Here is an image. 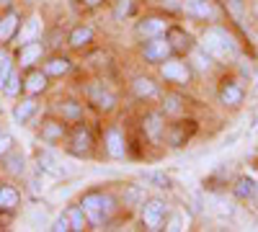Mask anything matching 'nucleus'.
Returning a JSON list of instances; mask_svg holds the SVG:
<instances>
[{"mask_svg":"<svg viewBox=\"0 0 258 232\" xmlns=\"http://www.w3.org/2000/svg\"><path fill=\"white\" fill-rule=\"evenodd\" d=\"M199 47H202L212 59L225 62V65H227V62H235V59H238V54H240L235 36H232L227 29H222V26H209V29H204Z\"/></svg>","mask_w":258,"mask_h":232,"instance_id":"1","label":"nucleus"},{"mask_svg":"<svg viewBox=\"0 0 258 232\" xmlns=\"http://www.w3.org/2000/svg\"><path fill=\"white\" fill-rule=\"evenodd\" d=\"M83 214H88V219L93 222V224H103L106 219H109V214H111V199L106 196V194H88V196H83Z\"/></svg>","mask_w":258,"mask_h":232,"instance_id":"2","label":"nucleus"},{"mask_svg":"<svg viewBox=\"0 0 258 232\" xmlns=\"http://www.w3.org/2000/svg\"><path fill=\"white\" fill-rule=\"evenodd\" d=\"M165 217H168V206H165V201H160V199H150V201L142 204V222H145L147 229H153V232H155V229H163Z\"/></svg>","mask_w":258,"mask_h":232,"instance_id":"3","label":"nucleus"},{"mask_svg":"<svg viewBox=\"0 0 258 232\" xmlns=\"http://www.w3.org/2000/svg\"><path fill=\"white\" fill-rule=\"evenodd\" d=\"M142 52H145V59H150V62H165L173 54V47H170L168 36H150Z\"/></svg>","mask_w":258,"mask_h":232,"instance_id":"4","label":"nucleus"},{"mask_svg":"<svg viewBox=\"0 0 258 232\" xmlns=\"http://www.w3.org/2000/svg\"><path fill=\"white\" fill-rule=\"evenodd\" d=\"M243 101H245V88L240 86L238 80L222 83V88H220V103H222V106H227V109H238Z\"/></svg>","mask_w":258,"mask_h":232,"instance_id":"5","label":"nucleus"},{"mask_svg":"<svg viewBox=\"0 0 258 232\" xmlns=\"http://www.w3.org/2000/svg\"><path fill=\"white\" fill-rule=\"evenodd\" d=\"M181 8L188 18H197V21H212L214 16H217L212 0H183Z\"/></svg>","mask_w":258,"mask_h":232,"instance_id":"6","label":"nucleus"},{"mask_svg":"<svg viewBox=\"0 0 258 232\" xmlns=\"http://www.w3.org/2000/svg\"><path fill=\"white\" fill-rule=\"evenodd\" d=\"M163 78L170 80V83H178V86H186L191 80V70L186 67V62H178V59H165V65L160 67Z\"/></svg>","mask_w":258,"mask_h":232,"instance_id":"7","label":"nucleus"},{"mask_svg":"<svg viewBox=\"0 0 258 232\" xmlns=\"http://www.w3.org/2000/svg\"><path fill=\"white\" fill-rule=\"evenodd\" d=\"M255 191H258V183L253 178H248V176L235 178V183H232V196L240 199V201H250L255 196Z\"/></svg>","mask_w":258,"mask_h":232,"instance_id":"8","label":"nucleus"},{"mask_svg":"<svg viewBox=\"0 0 258 232\" xmlns=\"http://www.w3.org/2000/svg\"><path fill=\"white\" fill-rule=\"evenodd\" d=\"M168 41H170V47H173V52H181V54L183 52L191 54V49L197 47V44H194V39L183 29H178V26H173V29L168 31Z\"/></svg>","mask_w":258,"mask_h":232,"instance_id":"9","label":"nucleus"},{"mask_svg":"<svg viewBox=\"0 0 258 232\" xmlns=\"http://www.w3.org/2000/svg\"><path fill=\"white\" fill-rule=\"evenodd\" d=\"M70 152L78 155V158H88L91 155V134L85 129H78L75 137H73V144H70Z\"/></svg>","mask_w":258,"mask_h":232,"instance_id":"10","label":"nucleus"},{"mask_svg":"<svg viewBox=\"0 0 258 232\" xmlns=\"http://www.w3.org/2000/svg\"><path fill=\"white\" fill-rule=\"evenodd\" d=\"M163 31H165V21L163 18H145V21H140V24H137V34L145 36V39L160 36Z\"/></svg>","mask_w":258,"mask_h":232,"instance_id":"11","label":"nucleus"},{"mask_svg":"<svg viewBox=\"0 0 258 232\" xmlns=\"http://www.w3.org/2000/svg\"><path fill=\"white\" fill-rule=\"evenodd\" d=\"M88 96H91V101L96 103L98 109H106V111H109V109L114 106V96H111L109 91H103L101 86H91V88H88Z\"/></svg>","mask_w":258,"mask_h":232,"instance_id":"12","label":"nucleus"},{"mask_svg":"<svg viewBox=\"0 0 258 232\" xmlns=\"http://www.w3.org/2000/svg\"><path fill=\"white\" fill-rule=\"evenodd\" d=\"M39 57H41V44L31 41V44H24V47H21V57H18V62H21V67H31Z\"/></svg>","mask_w":258,"mask_h":232,"instance_id":"13","label":"nucleus"},{"mask_svg":"<svg viewBox=\"0 0 258 232\" xmlns=\"http://www.w3.org/2000/svg\"><path fill=\"white\" fill-rule=\"evenodd\" d=\"M106 150L111 158H124V139L116 129H109V134H106Z\"/></svg>","mask_w":258,"mask_h":232,"instance_id":"14","label":"nucleus"},{"mask_svg":"<svg viewBox=\"0 0 258 232\" xmlns=\"http://www.w3.org/2000/svg\"><path fill=\"white\" fill-rule=\"evenodd\" d=\"M36 34H39V18H29L26 24H24V29L18 31V44H21V47L31 44V41L36 39Z\"/></svg>","mask_w":258,"mask_h":232,"instance_id":"15","label":"nucleus"},{"mask_svg":"<svg viewBox=\"0 0 258 232\" xmlns=\"http://www.w3.org/2000/svg\"><path fill=\"white\" fill-rule=\"evenodd\" d=\"M16 29H18V16L11 11L8 16L0 18V41H8L16 34Z\"/></svg>","mask_w":258,"mask_h":232,"instance_id":"16","label":"nucleus"},{"mask_svg":"<svg viewBox=\"0 0 258 232\" xmlns=\"http://www.w3.org/2000/svg\"><path fill=\"white\" fill-rule=\"evenodd\" d=\"M34 111H36V103H34V101H21L18 106H16V111H13L16 124H26V121L31 119Z\"/></svg>","mask_w":258,"mask_h":232,"instance_id":"17","label":"nucleus"},{"mask_svg":"<svg viewBox=\"0 0 258 232\" xmlns=\"http://www.w3.org/2000/svg\"><path fill=\"white\" fill-rule=\"evenodd\" d=\"M70 70V59L68 57H52L47 65H44V72L47 75H64Z\"/></svg>","mask_w":258,"mask_h":232,"instance_id":"18","label":"nucleus"},{"mask_svg":"<svg viewBox=\"0 0 258 232\" xmlns=\"http://www.w3.org/2000/svg\"><path fill=\"white\" fill-rule=\"evenodd\" d=\"M47 88V72H31L26 78V91L29 93H39Z\"/></svg>","mask_w":258,"mask_h":232,"instance_id":"19","label":"nucleus"},{"mask_svg":"<svg viewBox=\"0 0 258 232\" xmlns=\"http://www.w3.org/2000/svg\"><path fill=\"white\" fill-rule=\"evenodd\" d=\"M155 83L150 80V78H137L135 80V93L140 96V98H150V96H155Z\"/></svg>","mask_w":258,"mask_h":232,"instance_id":"20","label":"nucleus"},{"mask_svg":"<svg viewBox=\"0 0 258 232\" xmlns=\"http://www.w3.org/2000/svg\"><path fill=\"white\" fill-rule=\"evenodd\" d=\"M13 206H18V194H16V188L3 186V188H0V209H13Z\"/></svg>","mask_w":258,"mask_h":232,"instance_id":"21","label":"nucleus"},{"mask_svg":"<svg viewBox=\"0 0 258 232\" xmlns=\"http://www.w3.org/2000/svg\"><path fill=\"white\" fill-rule=\"evenodd\" d=\"M91 36H93V31L88 26H80V29H75L70 34V44L73 47H83V44H88V41H91Z\"/></svg>","mask_w":258,"mask_h":232,"instance_id":"22","label":"nucleus"},{"mask_svg":"<svg viewBox=\"0 0 258 232\" xmlns=\"http://www.w3.org/2000/svg\"><path fill=\"white\" fill-rule=\"evenodd\" d=\"M145 129H147V134L153 137V139H158V137H160V132H163V124H160V116H158V114H153V116H147V119H145Z\"/></svg>","mask_w":258,"mask_h":232,"instance_id":"23","label":"nucleus"},{"mask_svg":"<svg viewBox=\"0 0 258 232\" xmlns=\"http://www.w3.org/2000/svg\"><path fill=\"white\" fill-rule=\"evenodd\" d=\"M6 163H8V171L11 173H24V155H21V152H8L6 155Z\"/></svg>","mask_w":258,"mask_h":232,"instance_id":"24","label":"nucleus"},{"mask_svg":"<svg viewBox=\"0 0 258 232\" xmlns=\"http://www.w3.org/2000/svg\"><path fill=\"white\" fill-rule=\"evenodd\" d=\"M3 91H6V96H16L21 91V78L16 72H8V78L3 83Z\"/></svg>","mask_w":258,"mask_h":232,"instance_id":"25","label":"nucleus"},{"mask_svg":"<svg viewBox=\"0 0 258 232\" xmlns=\"http://www.w3.org/2000/svg\"><path fill=\"white\" fill-rule=\"evenodd\" d=\"M62 132H64V126H62V124H54V121H49V124L44 126V132H41V137L52 142V139L62 137Z\"/></svg>","mask_w":258,"mask_h":232,"instance_id":"26","label":"nucleus"},{"mask_svg":"<svg viewBox=\"0 0 258 232\" xmlns=\"http://www.w3.org/2000/svg\"><path fill=\"white\" fill-rule=\"evenodd\" d=\"M68 217H70V224H73V229H83L85 227V217H83V206L78 209V206H73L70 212H68Z\"/></svg>","mask_w":258,"mask_h":232,"instance_id":"27","label":"nucleus"},{"mask_svg":"<svg viewBox=\"0 0 258 232\" xmlns=\"http://www.w3.org/2000/svg\"><path fill=\"white\" fill-rule=\"evenodd\" d=\"M145 181L147 183H155L158 188H168L170 186V178L163 176V173H145Z\"/></svg>","mask_w":258,"mask_h":232,"instance_id":"28","label":"nucleus"},{"mask_svg":"<svg viewBox=\"0 0 258 232\" xmlns=\"http://www.w3.org/2000/svg\"><path fill=\"white\" fill-rule=\"evenodd\" d=\"M8 72H11V57H8L6 52H0V88H3Z\"/></svg>","mask_w":258,"mask_h":232,"instance_id":"29","label":"nucleus"},{"mask_svg":"<svg viewBox=\"0 0 258 232\" xmlns=\"http://www.w3.org/2000/svg\"><path fill=\"white\" fill-rule=\"evenodd\" d=\"M49 229H54V232H68V229H73V224H70V217H68V214L57 217V219L52 222V227H49Z\"/></svg>","mask_w":258,"mask_h":232,"instance_id":"30","label":"nucleus"},{"mask_svg":"<svg viewBox=\"0 0 258 232\" xmlns=\"http://www.w3.org/2000/svg\"><path fill=\"white\" fill-rule=\"evenodd\" d=\"M13 150V137L11 134H0V158H6Z\"/></svg>","mask_w":258,"mask_h":232,"instance_id":"31","label":"nucleus"},{"mask_svg":"<svg viewBox=\"0 0 258 232\" xmlns=\"http://www.w3.org/2000/svg\"><path fill=\"white\" fill-rule=\"evenodd\" d=\"M59 111L64 116H70V119H78L80 116V106H75V103H59Z\"/></svg>","mask_w":258,"mask_h":232,"instance_id":"32","label":"nucleus"},{"mask_svg":"<svg viewBox=\"0 0 258 232\" xmlns=\"http://www.w3.org/2000/svg\"><path fill=\"white\" fill-rule=\"evenodd\" d=\"M165 101H168V106H165L168 114H178L181 111V98L178 96H165Z\"/></svg>","mask_w":258,"mask_h":232,"instance_id":"33","label":"nucleus"},{"mask_svg":"<svg viewBox=\"0 0 258 232\" xmlns=\"http://www.w3.org/2000/svg\"><path fill=\"white\" fill-rule=\"evenodd\" d=\"M129 8H132V3H129V0H119V3H116V11H114V16H116V18H124V16L129 13Z\"/></svg>","mask_w":258,"mask_h":232,"instance_id":"34","label":"nucleus"},{"mask_svg":"<svg viewBox=\"0 0 258 232\" xmlns=\"http://www.w3.org/2000/svg\"><path fill=\"white\" fill-rule=\"evenodd\" d=\"M181 3H183V0H160V6H163V8H168V11L181 8Z\"/></svg>","mask_w":258,"mask_h":232,"instance_id":"35","label":"nucleus"},{"mask_svg":"<svg viewBox=\"0 0 258 232\" xmlns=\"http://www.w3.org/2000/svg\"><path fill=\"white\" fill-rule=\"evenodd\" d=\"M168 229H183V224H181V217H170V222L165 224Z\"/></svg>","mask_w":258,"mask_h":232,"instance_id":"36","label":"nucleus"},{"mask_svg":"<svg viewBox=\"0 0 258 232\" xmlns=\"http://www.w3.org/2000/svg\"><path fill=\"white\" fill-rule=\"evenodd\" d=\"M98 3H101V0H85V6H91V8H96Z\"/></svg>","mask_w":258,"mask_h":232,"instance_id":"37","label":"nucleus"},{"mask_svg":"<svg viewBox=\"0 0 258 232\" xmlns=\"http://www.w3.org/2000/svg\"><path fill=\"white\" fill-rule=\"evenodd\" d=\"M11 3V0H0V6H8Z\"/></svg>","mask_w":258,"mask_h":232,"instance_id":"38","label":"nucleus"},{"mask_svg":"<svg viewBox=\"0 0 258 232\" xmlns=\"http://www.w3.org/2000/svg\"><path fill=\"white\" fill-rule=\"evenodd\" d=\"M255 165H258V147H255Z\"/></svg>","mask_w":258,"mask_h":232,"instance_id":"39","label":"nucleus"}]
</instances>
